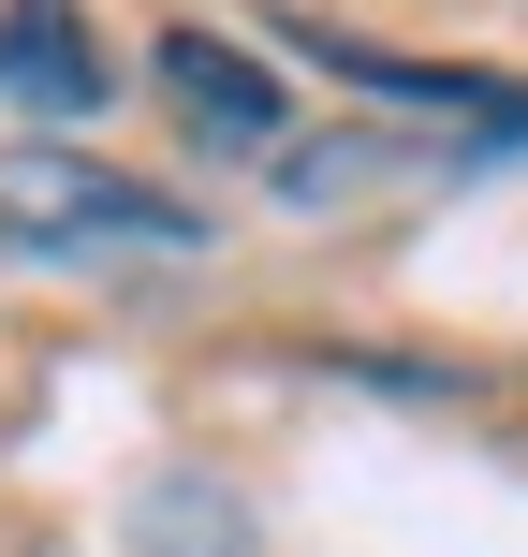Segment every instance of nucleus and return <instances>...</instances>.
Segmentation results:
<instances>
[{
	"instance_id": "nucleus-4",
	"label": "nucleus",
	"mask_w": 528,
	"mask_h": 557,
	"mask_svg": "<svg viewBox=\"0 0 528 557\" xmlns=\"http://www.w3.org/2000/svg\"><path fill=\"white\" fill-rule=\"evenodd\" d=\"M162 88H176V117H192V133L279 147V74H265L250 45H221V29H162Z\"/></svg>"
},
{
	"instance_id": "nucleus-3",
	"label": "nucleus",
	"mask_w": 528,
	"mask_h": 557,
	"mask_svg": "<svg viewBox=\"0 0 528 557\" xmlns=\"http://www.w3.org/2000/svg\"><path fill=\"white\" fill-rule=\"evenodd\" d=\"M308 59H323L337 88H367V103H412V117H455V133H500L528 147V88L514 74H441V59H367V45H337V29H294Z\"/></svg>"
},
{
	"instance_id": "nucleus-2",
	"label": "nucleus",
	"mask_w": 528,
	"mask_h": 557,
	"mask_svg": "<svg viewBox=\"0 0 528 557\" xmlns=\"http://www.w3.org/2000/svg\"><path fill=\"white\" fill-rule=\"evenodd\" d=\"M118 74H103V29L74 0H0V117H103Z\"/></svg>"
},
{
	"instance_id": "nucleus-1",
	"label": "nucleus",
	"mask_w": 528,
	"mask_h": 557,
	"mask_svg": "<svg viewBox=\"0 0 528 557\" xmlns=\"http://www.w3.org/2000/svg\"><path fill=\"white\" fill-rule=\"evenodd\" d=\"M0 250L15 264H192L206 221L103 147H0Z\"/></svg>"
},
{
	"instance_id": "nucleus-5",
	"label": "nucleus",
	"mask_w": 528,
	"mask_h": 557,
	"mask_svg": "<svg viewBox=\"0 0 528 557\" xmlns=\"http://www.w3.org/2000/svg\"><path fill=\"white\" fill-rule=\"evenodd\" d=\"M118 557H265V543H250V499H235V484L162 470L133 499V529H118Z\"/></svg>"
}]
</instances>
